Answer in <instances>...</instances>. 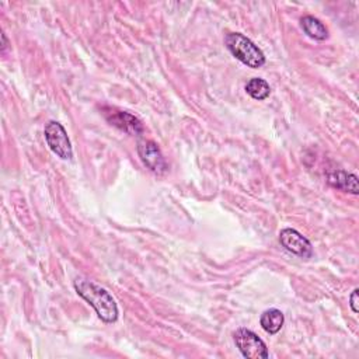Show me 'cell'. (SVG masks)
<instances>
[{"instance_id":"6da1fadb","label":"cell","mask_w":359,"mask_h":359,"mask_svg":"<svg viewBox=\"0 0 359 359\" xmlns=\"http://www.w3.org/2000/svg\"><path fill=\"white\" fill-rule=\"evenodd\" d=\"M79 296H81L90 306H92L97 316L104 323H115L118 320V308L109 291L99 287L97 284L77 278L73 282Z\"/></svg>"},{"instance_id":"8fae6325","label":"cell","mask_w":359,"mask_h":359,"mask_svg":"<svg viewBox=\"0 0 359 359\" xmlns=\"http://www.w3.org/2000/svg\"><path fill=\"white\" fill-rule=\"evenodd\" d=\"M246 92L251 99L261 102L271 95V87H269V84L264 79L253 77L246 84Z\"/></svg>"},{"instance_id":"9c48e42d","label":"cell","mask_w":359,"mask_h":359,"mask_svg":"<svg viewBox=\"0 0 359 359\" xmlns=\"http://www.w3.org/2000/svg\"><path fill=\"white\" fill-rule=\"evenodd\" d=\"M284 313L278 309H269L261 314L260 324L268 334H277L284 326Z\"/></svg>"},{"instance_id":"30bf717a","label":"cell","mask_w":359,"mask_h":359,"mask_svg":"<svg viewBox=\"0 0 359 359\" xmlns=\"http://www.w3.org/2000/svg\"><path fill=\"white\" fill-rule=\"evenodd\" d=\"M301 26L303 31L313 40L317 41H324L328 38V30L327 27L316 17L313 16H305L301 20Z\"/></svg>"},{"instance_id":"3957f363","label":"cell","mask_w":359,"mask_h":359,"mask_svg":"<svg viewBox=\"0 0 359 359\" xmlns=\"http://www.w3.org/2000/svg\"><path fill=\"white\" fill-rule=\"evenodd\" d=\"M234 342L244 358L266 359L269 356L265 342L251 330L239 328L234 333Z\"/></svg>"},{"instance_id":"52a82bcc","label":"cell","mask_w":359,"mask_h":359,"mask_svg":"<svg viewBox=\"0 0 359 359\" xmlns=\"http://www.w3.org/2000/svg\"><path fill=\"white\" fill-rule=\"evenodd\" d=\"M328 183L337 190L351 193L353 196H358L359 186H358V177L355 174L346 173L344 170H337L328 174Z\"/></svg>"},{"instance_id":"7a4b0ae2","label":"cell","mask_w":359,"mask_h":359,"mask_svg":"<svg viewBox=\"0 0 359 359\" xmlns=\"http://www.w3.org/2000/svg\"><path fill=\"white\" fill-rule=\"evenodd\" d=\"M226 48L230 51L236 59L248 67L258 69L265 63L264 52L246 35L240 33H229L225 38Z\"/></svg>"},{"instance_id":"ba28073f","label":"cell","mask_w":359,"mask_h":359,"mask_svg":"<svg viewBox=\"0 0 359 359\" xmlns=\"http://www.w3.org/2000/svg\"><path fill=\"white\" fill-rule=\"evenodd\" d=\"M107 120L111 122V125H114L128 134L139 135L143 132V127H142L141 121L136 117L131 115L129 113H122V111L113 113L111 117H107Z\"/></svg>"},{"instance_id":"277c9868","label":"cell","mask_w":359,"mask_h":359,"mask_svg":"<svg viewBox=\"0 0 359 359\" xmlns=\"http://www.w3.org/2000/svg\"><path fill=\"white\" fill-rule=\"evenodd\" d=\"M45 141L49 149L62 160H69L73 157V150L70 141L67 138L66 129L58 121H49L44 129Z\"/></svg>"},{"instance_id":"5b68a950","label":"cell","mask_w":359,"mask_h":359,"mask_svg":"<svg viewBox=\"0 0 359 359\" xmlns=\"http://www.w3.org/2000/svg\"><path fill=\"white\" fill-rule=\"evenodd\" d=\"M280 241L281 244L292 254L301 257V258H310L313 255V247L312 243L298 230L295 229H284L280 233Z\"/></svg>"},{"instance_id":"7c38bea8","label":"cell","mask_w":359,"mask_h":359,"mask_svg":"<svg viewBox=\"0 0 359 359\" xmlns=\"http://www.w3.org/2000/svg\"><path fill=\"white\" fill-rule=\"evenodd\" d=\"M358 289H355L352 294H351V296H349V301H351V309H352V312L353 313H358V306H356V301H358Z\"/></svg>"},{"instance_id":"8992f818","label":"cell","mask_w":359,"mask_h":359,"mask_svg":"<svg viewBox=\"0 0 359 359\" xmlns=\"http://www.w3.org/2000/svg\"><path fill=\"white\" fill-rule=\"evenodd\" d=\"M138 153L143 164L154 174H164L167 171V163L159 149V146L152 141H143L138 143Z\"/></svg>"}]
</instances>
